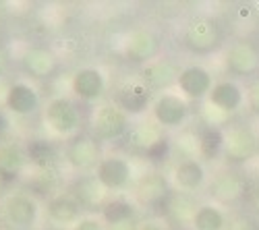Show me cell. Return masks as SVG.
Instances as JSON below:
<instances>
[{
    "instance_id": "3957f363",
    "label": "cell",
    "mask_w": 259,
    "mask_h": 230,
    "mask_svg": "<svg viewBox=\"0 0 259 230\" xmlns=\"http://www.w3.org/2000/svg\"><path fill=\"white\" fill-rule=\"evenodd\" d=\"M44 116L50 131L62 137L77 135L81 127V112L77 108V104L69 98H54L52 102H48Z\"/></svg>"
},
{
    "instance_id": "7c38bea8",
    "label": "cell",
    "mask_w": 259,
    "mask_h": 230,
    "mask_svg": "<svg viewBox=\"0 0 259 230\" xmlns=\"http://www.w3.org/2000/svg\"><path fill=\"white\" fill-rule=\"evenodd\" d=\"M5 104L13 114L27 116V114H33L37 110L39 96L31 85H27V83H15V85H11L5 94Z\"/></svg>"
},
{
    "instance_id": "ffe728a7",
    "label": "cell",
    "mask_w": 259,
    "mask_h": 230,
    "mask_svg": "<svg viewBox=\"0 0 259 230\" xmlns=\"http://www.w3.org/2000/svg\"><path fill=\"white\" fill-rule=\"evenodd\" d=\"M25 154L29 164H33L39 170H48L56 164L58 152L54 148V143L48 139H29L25 145Z\"/></svg>"
},
{
    "instance_id": "52a82bcc",
    "label": "cell",
    "mask_w": 259,
    "mask_h": 230,
    "mask_svg": "<svg viewBox=\"0 0 259 230\" xmlns=\"http://www.w3.org/2000/svg\"><path fill=\"white\" fill-rule=\"evenodd\" d=\"M21 67L33 79H48L58 69V58L48 48H29L21 56Z\"/></svg>"
},
{
    "instance_id": "d6986e66",
    "label": "cell",
    "mask_w": 259,
    "mask_h": 230,
    "mask_svg": "<svg viewBox=\"0 0 259 230\" xmlns=\"http://www.w3.org/2000/svg\"><path fill=\"white\" fill-rule=\"evenodd\" d=\"M209 102L211 106L220 108V110H226V112H232L241 106L243 102V91L241 87L236 85L232 81H222L218 85H213L211 91H209Z\"/></svg>"
},
{
    "instance_id": "8d00e7d4",
    "label": "cell",
    "mask_w": 259,
    "mask_h": 230,
    "mask_svg": "<svg viewBox=\"0 0 259 230\" xmlns=\"http://www.w3.org/2000/svg\"><path fill=\"white\" fill-rule=\"evenodd\" d=\"M0 189H3V180H0Z\"/></svg>"
},
{
    "instance_id": "277c9868",
    "label": "cell",
    "mask_w": 259,
    "mask_h": 230,
    "mask_svg": "<svg viewBox=\"0 0 259 230\" xmlns=\"http://www.w3.org/2000/svg\"><path fill=\"white\" fill-rule=\"evenodd\" d=\"M67 162L73 166L75 170H92L98 168L102 158V148L100 141L94 135L88 133H77L71 137V141L67 143V150H64Z\"/></svg>"
},
{
    "instance_id": "4316f807",
    "label": "cell",
    "mask_w": 259,
    "mask_h": 230,
    "mask_svg": "<svg viewBox=\"0 0 259 230\" xmlns=\"http://www.w3.org/2000/svg\"><path fill=\"white\" fill-rule=\"evenodd\" d=\"M224 143H226V141H224L222 131L215 129V127H209V129H205V131L201 133V137H199V152H201L203 158L213 160L215 156L222 152Z\"/></svg>"
},
{
    "instance_id": "4fadbf2b",
    "label": "cell",
    "mask_w": 259,
    "mask_h": 230,
    "mask_svg": "<svg viewBox=\"0 0 259 230\" xmlns=\"http://www.w3.org/2000/svg\"><path fill=\"white\" fill-rule=\"evenodd\" d=\"M170 195H172L170 185L162 174H149L141 178V182L137 185V199L149 207L166 205Z\"/></svg>"
},
{
    "instance_id": "5bb4252c",
    "label": "cell",
    "mask_w": 259,
    "mask_h": 230,
    "mask_svg": "<svg viewBox=\"0 0 259 230\" xmlns=\"http://www.w3.org/2000/svg\"><path fill=\"white\" fill-rule=\"evenodd\" d=\"M81 212H83L81 203L69 193L56 195L48 201V218L50 222L58 226H69V224L81 222Z\"/></svg>"
},
{
    "instance_id": "d4e9b609",
    "label": "cell",
    "mask_w": 259,
    "mask_h": 230,
    "mask_svg": "<svg viewBox=\"0 0 259 230\" xmlns=\"http://www.w3.org/2000/svg\"><path fill=\"white\" fill-rule=\"evenodd\" d=\"M211 195L224 203L239 199L243 195V180L234 174H222L211 185Z\"/></svg>"
},
{
    "instance_id": "cb8c5ba5",
    "label": "cell",
    "mask_w": 259,
    "mask_h": 230,
    "mask_svg": "<svg viewBox=\"0 0 259 230\" xmlns=\"http://www.w3.org/2000/svg\"><path fill=\"white\" fill-rule=\"evenodd\" d=\"M135 210H133V203L126 201V199H110L102 205V220L108 226H116L122 222H128L133 218Z\"/></svg>"
},
{
    "instance_id": "d6a6232c",
    "label": "cell",
    "mask_w": 259,
    "mask_h": 230,
    "mask_svg": "<svg viewBox=\"0 0 259 230\" xmlns=\"http://www.w3.org/2000/svg\"><path fill=\"white\" fill-rule=\"evenodd\" d=\"M137 230H166V228L158 222H143L141 226H137Z\"/></svg>"
},
{
    "instance_id": "9c48e42d",
    "label": "cell",
    "mask_w": 259,
    "mask_h": 230,
    "mask_svg": "<svg viewBox=\"0 0 259 230\" xmlns=\"http://www.w3.org/2000/svg\"><path fill=\"white\" fill-rule=\"evenodd\" d=\"M160 52V39L152 31H135L124 44V54L131 62H154Z\"/></svg>"
},
{
    "instance_id": "f1b7e54d",
    "label": "cell",
    "mask_w": 259,
    "mask_h": 230,
    "mask_svg": "<svg viewBox=\"0 0 259 230\" xmlns=\"http://www.w3.org/2000/svg\"><path fill=\"white\" fill-rule=\"evenodd\" d=\"M168 156H170V141L164 139V137L160 141H156L152 148L145 152V158L152 164H164L168 160Z\"/></svg>"
},
{
    "instance_id": "83f0119b",
    "label": "cell",
    "mask_w": 259,
    "mask_h": 230,
    "mask_svg": "<svg viewBox=\"0 0 259 230\" xmlns=\"http://www.w3.org/2000/svg\"><path fill=\"white\" fill-rule=\"evenodd\" d=\"M160 139H162L160 131L156 127H152V124H141V127L128 133V143H131L133 148H143V152H147Z\"/></svg>"
},
{
    "instance_id": "8fae6325",
    "label": "cell",
    "mask_w": 259,
    "mask_h": 230,
    "mask_svg": "<svg viewBox=\"0 0 259 230\" xmlns=\"http://www.w3.org/2000/svg\"><path fill=\"white\" fill-rule=\"evenodd\" d=\"M189 114V108L185 100L177 98V96H160L156 102H154V116L158 120V124H162V127H181V124L185 122Z\"/></svg>"
},
{
    "instance_id": "8992f818",
    "label": "cell",
    "mask_w": 259,
    "mask_h": 230,
    "mask_svg": "<svg viewBox=\"0 0 259 230\" xmlns=\"http://www.w3.org/2000/svg\"><path fill=\"white\" fill-rule=\"evenodd\" d=\"M96 176L104 185L106 191L124 189L128 180H131V164L120 156H108L96 168Z\"/></svg>"
},
{
    "instance_id": "484cf974",
    "label": "cell",
    "mask_w": 259,
    "mask_h": 230,
    "mask_svg": "<svg viewBox=\"0 0 259 230\" xmlns=\"http://www.w3.org/2000/svg\"><path fill=\"white\" fill-rule=\"evenodd\" d=\"M224 214L215 205H201L193 216V228L195 230H224Z\"/></svg>"
},
{
    "instance_id": "6da1fadb",
    "label": "cell",
    "mask_w": 259,
    "mask_h": 230,
    "mask_svg": "<svg viewBox=\"0 0 259 230\" xmlns=\"http://www.w3.org/2000/svg\"><path fill=\"white\" fill-rule=\"evenodd\" d=\"M0 214L5 222L15 230H29L35 226L39 216L37 201L27 193H11L0 203Z\"/></svg>"
},
{
    "instance_id": "e575fe53",
    "label": "cell",
    "mask_w": 259,
    "mask_h": 230,
    "mask_svg": "<svg viewBox=\"0 0 259 230\" xmlns=\"http://www.w3.org/2000/svg\"><path fill=\"white\" fill-rule=\"evenodd\" d=\"M7 129H9V120H7V116L3 112H0V135H5Z\"/></svg>"
},
{
    "instance_id": "7402d4cb",
    "label": "cell",
    "mask_w": 259,
    "mask_h": 230,
    "mask_svg": "<svg viewBox=\"0 0 259 230\" xmlns=\"http://www.w3.org/2000/svg\"><path fill=\"white\" fill-rule=\"evenodd\" d=\"M257 62L259 56L251 44H236L228 54V67L239 75L253 73L257 69Z\"/></svg>"
},
{
    "instance_id": "ba28073f",
    "label": "cell",
    "mask_w": 259,
    "mask_h": 230,
    "mask_svg": "<svg viewBox=\"0 0 259 230\" xmlns=\"http://www.w3.org/2000/svg\"><path fill=\"white\" fill-rule=\"evenodd\" d=\"M143 83L152 91H162L179 83L181 71L172 60H154L143 69Z\"/></svg>"
},
{
    "instance_id": "44dd1931",
    "label": "cell",
    "mask_w": 259,
    "mask_h": 230,
    "mask_svg": "<svg viewBox=\"0 0 259 230\" xmlns=\"http://www.w3.org/2000/svg\"><path fill=\"white\" fill-rule=\"evenodd\" d=\"M205 180L203 166L195 160H185L175 168V182L185 191H195Z\"/></svg>"
},
{
    "instance_id": "5b68a950",
    "label": "cell",
    "mask_w": 259,
    "mask_h": 230,
    "mask_svg": "<svg viewBox=\"0 0 259 230\" xmlns=\"http://www.w3.org/2000/svg\"><path fill=\"white\" fill-rule=\"evenodd\" d=\"M185 41L193 52H199V54L211 52L220 44V29L211 19L199 17L189 23V27L185 31Z\"/></svg>"
},
{
    "instance_id": "9a60e30c",
    "label": "cell",
    "mask_w": 259,
    "mask_h": 230,
    "mask_svg": "<svg viewBox=\"0 0 259 230\" xmlns=\"http://www.w3.org/2000/svg\"><path fill=\"white\" fill-rule=\"evenodd\" d=\"M27 154L25 148H21L17 143H5L0 145V180L11 182L15 180L23 168L27 166Z\"/></svg>"
},
{
    "instance_id": "ac0fdd59",
    "label": "cell",
    "mask_w": 259,
    "mask_h": 230,
    "mask_svg": "<svg viewBox=\"0 0 259 230\" xmlns=\"http://www.w3.org/2000/svg\"><path fill=\"white\" fill-rule=\"evenodd\" d=\"M179 87L189 98H203L205 94L211 91V77L201 67H187L181 71Z\"/></svg>"
},
{
    "instance_id": "30bf717a",
    "label": "cell",
    "mask_w": 259,
    "mask_h": 230,
    "mask_svg": "<svg viewBox=\"0 0 259 230\" xmlns=\"http://www.w3.org/2000/svg\"><path fill=\"white\" fill-rule=\"evenodd\" d=\"M71 89H73V94H75L79 100L94 102V100H98V98L104 94V89H106V79H104L102 71L92 69V67H85V69H79V71L73 75Z\"/></svg>"
},
{
    "instance_id": "e0dca14e",
    "label": "cell",
    "mask_w": 259,
    "mask_h": 230,
    "mask_svg": "<svg viewBox=\"0 0 259 230\" xmlns=\"http://www.w3.org/2000/svg\"><path fill=\"white\" fill-rule=\"evenodd\" d=\"M149 94H152V89L141 81L126 83V85L118 91V106L126 114H141L147 108L149 98H152Z\"/></svg>"
},
{
    "instance_id": "836d02e7",
    "label": "cell",
    "mask_w": 259,
    "mask_h": 230,
    "mask_svg": "<svg viewBox=\"0 0 259 230\" xmlns=\"http://www.w3.org/2000/svg\"><path fill=\"white\" fill-rule=\"evenodd\" d=\"M110 230H137L133 226V222L128 220V222H122V224H116V226H110Z\"/></svg>"
},
{
    "instance_id": "f546056e",
    "label": "cell",
    "mask_w": 259,
    "mask_h": 230,
    "mask_svg": "<svg viewBox=\"0 0 259 230\" xmlns=\"http://www.w3.org/2000/svg\"><path fill=\"white\" fill-rule=\"evenodd\" d=\"M230 230H259V222H255L249 216H241L230 224Z\"/></svg>"
},
{
    "instance_id": "7a4b0ae2",
    "label": "cell",
    "mask_w": 259,
    "mask_h": 230,
    "mask_svg": "<svg viewBox=\"0 0 259 230\" xmlns=\"http://www.w3.org/2000/svg\"><path fill=\"white\" fill-rule=\"evenodd\" d=\"M94 137L98 141H118L131 133L128 114L114 104H104L94 112Z\"/></svg>"
},
{
    "instance_id": "2e32d148",
    "label": "cell",
    "mask_w": 259,
    "mask_h": 230,
    "mask_svg": "<svg viewBox=\"0 0 259 230\" xmlns=\"http://www.w3.org/2000/svg\"><path fill=\"white\" fill-rule=\"evenodd\" d=\"M69 195H73L81 203V207H98L106 199V189L98 180L96 174L94 176H81L71 185Z\"/></svg>"
},
{
    "instance_id": "d590c367",
    "label": "cell",
    "mask_w": 259,
    "mask_h": 230,
    "mask_svg": "<svg viewBox=\"0 0 259 230\" xmlns=\"http://www.w3.org/2000/svg\"><path fill=\"white\" fill-rule=\"evenodd\" d=\"M253 207H255V212L259 214V187H257L255 193H253Z\"/></svg>"
},
{
    "instance_id": "1f68e13d",
    "label": "cell",
    "mask_w": 259,
    "mask_h": 230,
    "mask_svg": "<svg viewBox=\"0 0 259 230\" xmlns=\"http://www.w3.org/2000/svg\"><path fill=\"white\" fill-rule=\"evenodd\" d=\"M7 69H9V54L3 46H0V75H5Z\"/></svg>"
},
{
    "instance_id": "4dcf8cb0",
    "label": "cell",
    "mask_w": 259,
    "mask_h": 230,
    "mask_svg": "<svg viewBox=\"0 0 259 230\" xmlns=\"http://www.w3.org/2000/svg\"><path fill=\"white\" fill-rule=\"evenodd\" d=\"M73 230H106V228H104L102 220L88 216V218H81V222H77L73 226Z\"/></svg>"
},
{
    "instance_id": "603a6c76",
    "label": "cell",
    "mask_w": 259,
    "mask_h": 230,
    "mask_svg": "<svg viewBox=\"0 0 259 230\" xmlns=\"http://www.w3.org/2000/svg\"><path fill=\"white\" fill-rule=\"evenodd\" d=\"M224 145H226V156H228V160H232V162H243V160H247V158L253 154V150H255V139H253V135L247 133V131H236V133L230 135V139H228Z\"/></svg>"
}]
</instances>
